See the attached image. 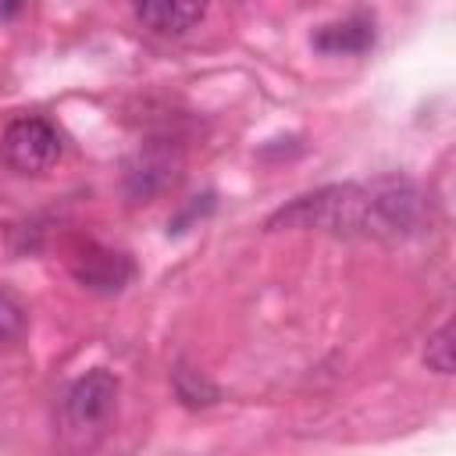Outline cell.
<instances>
[{
    "instance_id": "cell-1",
    "label": "cell",
    "mask_w": 456,
    "mask_h": 456,
    "mask_svg": "<svg viewBox=\"0 0 456 456\" xmlns=\"http://www.w3.org/2000/svg\"><path fill=\"white\" fill-rule=\"evenodd\" d=\"M420 224V192L410 178L328 185L281 207L267 228H317L360 239H406Z\"/></svg>"
},
{
    "instance_id": "cell-2",
    "label": "cell",
    "mask_w": 456,
    "mask_h": 456,
    "mask_svg": "<svg viewBox=\"0 0 456 456\" xmlns=\"http://www.w3.org/2000/svg\"><path fill=\"white\" fill-rule=\"evenodd\" d=\"M64 153V139L53 121L25 114L14 118L0 135V157L18 175H43L50 171Z\"/></svg>"
},
{
    "instance_id": "cell-3",
    "label": "cell",
    "mask_w": 456,
    "mask_h": 456,
    "mask_svg": "<svg viewBox=\"0 0 456 456\" xmlns=\"http://www.w3.org/2000/svg\"><path fill=\"white\" fill-rule=\"evenodd\" d=\"M114 406H118V381L114 374L96 367L78 381H71V388L64 392V424L78 435L100 431L110 420Z\"/></svg>"
},
{
    "instance_id": "cell-4",
    "label": "cell",
    "mask_w": 456,
    "mask_h": 456,
    "mask_svg": "<svg viewBox=\"0 0 456 456\" xmlns=\"http://www.w3.org/2000/svg\"><path fill=\"white\" fill-rule=\"evenodd\" d=\"M71 274H75V281L82 289L100 292V296H110V292H121L135 278V264H132L128 253H118V249H107V246L86 242L82 253L71 260Z\"/></svg>"
},
{
    "instance_id": "cell-5",
    "label": "cell",
    "mask_w": 456,
    "mask_h": 456,
    "mask_svg": "<svg viewBox=\"0 0 456 456\" xmlns=\"http://www.w3.org/2000/svg\"><path fill=\"white\" fill-rule=\"evenodd\" d=\"M207 14V0H135V18L157 36H185Z\"/></svg>"
},
{
    "instance_id": "cell-6",
    "label": "cell",
    "mask_w": 456,
    "mask_h": 456,
    "mask_svg": "<svg viewBox=\"0 0 456 456\" xmlns=\"http://www.w3.org/2000/svg\"><path fill=\"white\" fill-rule=\"evenodd\" d=\"M314 50L328 53V57H349V53H367L374 46V21L367 14H353L331 25H321L310 36Z\"/></svg>"
},
{
    "instance_id": "cell-7",
    "label": "cell",
    "mask_w": 456,
    "mask_h": 456,
    "mask_svg": "<svg viewBox=\"0 0 456 456\" xmlns=\"http://www.w3.org/2000/svg\"><path fill=\"white\" fill-rule=\"evenodd\" d=\"M424 363H428L435 374H452V324H442V328L428 338Z\"/></svg>"
},
{
    "instance_id": "cell-8",
    "label": "cell",
    "mask_w": 456,
    "mask_h": 456,
    "mask_svg": "<svg viewBox=\"0 0 456 456\" xmlns=\"http://www.w3.org/2000/svg\"><path fill=\"white\" fill-rule=\"evenodd\" d=\"M25 331V310L18 299H11L7 292H0V346L14 342Z\"/></svg>"
},
{
    "instance_id": "cell-9",
    "label": "cell",
    "mask_w": 456,
    "mask_h": 456,
    "mask_svg": "<svg viewBox=\"0 0 456 456\" xmlns=\"http://www.w3.org/2000/svg\"><path fill=\"white\" fill-rule=\"evenodd\" d=\"M25 7H28V0H0V21H11V18H18Z\"/></svg>"
}]
</instances>
